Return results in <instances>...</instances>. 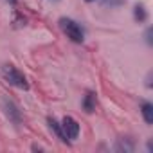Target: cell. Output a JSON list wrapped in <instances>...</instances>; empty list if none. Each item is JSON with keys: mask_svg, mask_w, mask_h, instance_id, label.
<instances>
[{"mask_svg": "<svg viewBox=\"0 0 153 153\" xmlns=\"http://www.w3.org/2000/svg\"><path fill=\"white\" fill-rule=\"evenodd\" d=\"M115 151H126V153H130V151H133V144L128 139H119V142L115 144Z\"/></svg>", "mask_w": 153, "mask_h": 153, "instance_id": "cell-8", "label": "cell"}, {"mask_svg": "<svg viewBox=\"0 0 153 153\" xmlns=\"http://www.w3.org/2000/svg\"><path fill=\"white\" fill-rule=\"evenodd\" d=\"M6 108H7V115L11 117V121L15 124H18L20 123V110L16 108V105L13 101H6Z\"/></svg>", "mask_w": 153, "mask_h": 153, "instance_id": "cell-5", "label": "cell"}, {"mask_svg": "<svg viewBox=\"0 0 153 153\" xmlns=\"http://www.w3.org/2000/svg\"><path fill=\"white\" fill-rule=\"evenodd\" d=\"M83 108H85L87 114H92V112L96 110V94H94V92H88V94L85 96V99H83Z\"/></svg>", "mask_w": 153, "mask_h": 153, "instance_id": "cell-6", "label": "cell"}, {"mask_svg": "<svg viewBox=\"0 0 153 153\" xmlns=\"http://www.w3.org/2000/svg\"><path fill=\"white\" fill-rule=\"evenodd\" d=\"M87 2H94V0H87Z\"/></svg>", "mask_w": 153, "mask_h": 153, "instance_id": "cell-13", "label": "cell"}, {"mask_svg": "<svg viewBox=\"0 0 153 153\" xmlns=\"http://www.w3.org/2000/svg\"><path fill=\"white\" fill-rule=\"evenodd\" d=\"M59 27L67 34V38H70L76 43H81L85 40V31L81 29V25L78 22H74L72 18H59Z\"/></svg>", "mask_w": 153, "mask_h": 153, "instance_id": "cell-1", "label": "cell"}, {"mask_svg": "<svg viewBox=\"0 0 153 153\" xmlns=\"http://www.w3.org/2000/svg\"><path fill=\"white\" fill-rule=\"evenodd\" d=\"M135 18H137L139 22H144V20L148 18V13H146V9H144L142 4H137V6H135Z\"/></svg>", "mask_w": 153, "mask_h": 153, "instance_id": "cell-9", "label": "cell"}, {"mask_svg": "<svg viewBox=\"0 0 153 153\" xmlns=\"http://www.w3.org/2000/svg\"><path fill=\"white\" fill-rule=\"evenodd\" d=\"M142 117H144V121L148 123V124H153V105H149V103H142Z\"/></svg>", "mask_w": 153, "mask_h": 153, "instance_id": "cell-7", "label": "cell"}, {"mask_svg": "<svg viewBox=\"0 0 153 153\" xmlns=\"http://www.w3.org/2000/svg\"><path fill=\"white\" fill-rule=\"evenodd\" d=\"M49 128H51V131L61 140V142H67V137H65V131H63V128H61V124L56 121V119H52V117H49Z\"/></svg>", "mask_w": 153, "mask_h": 153, "instance_id": "cell-4", "label": "cell"}, {"mask_svg": "<svg viewBox=\"0 0 153 153\" xmlns=\"http://www.w3.org/2000/svg\"><path fill=\"white\" fill-rule=\"evenodd\" d=\"M123 4H124V0H103V6H110V7H117Z\"/></svg>", "mask_w": 153, "mask_h": 153, "instance_id": "cell-10", "label": "cell"}, {"mask_svg": "<svg viewBox=\"0 0 153 153\" xmlns=\"http://www.w3.org/2000/svg\"><path fill=\"white\" fill-rule=\"evenodd\" d=\"M2 74H4V78L9 81V85L16 87V88H22V90H27L29 88V83L25 79V76L13 65H4L2 67Z\"/></svg>", "mask_w": 153, "mask_h": 153, "instance_id": "cell-2", "label": "cell"}, {"mask_svg": "<svg viewBox=\"0 0 153 153\" xmlns=\"http://www.w3.org/2000/svg\"><path fill=\"white\" fill-rule=\"evenodd\" d=\"M61 128H63L67 139H70V140L78 139V135H79V124H78V121H76L74 117H70V115L63 117V121H61Z\"/></svg>", "mask_w": 153, "mask_h": 153, "instance_id": "cell-3", "label": "cell"}, {"mask_svg": "<svg viewBox=\"0 0 153 153\" xmlns=\"http://www.w3.org/2000/svg\"><path fill=\"white\" fill-rule=\"evenodd\" d=\"M9 2H11V4H13V6H15V4H16V0H9Z\"/></svg>", "mask_w": 153, "mask_h": 153, "instance_id": "cell-12", "label": "cell"}, {"mask_svg": "<svg viewBox=\"0 0 153 153\" xmlns=\"http://www.w3.org/2000/svg\"><path fill=\"white\" fill-rule=\"evenodd\" d=\"M146 42H148V43H151V29H148V31H146Z\"/></svg>", "mask_w": 153, "mask_h": 153, "instance_id": "cell-11", "label": "cell"}]
</instances>
